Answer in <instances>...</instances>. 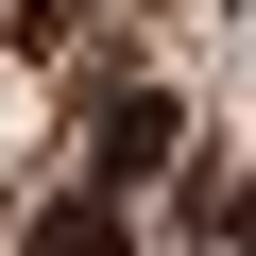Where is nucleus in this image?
I'll return each instance as SVG.
<instances>
[{"mask_svg": "<svg viewBox=\"0 0 256 256\" xmlns=\"http://www.w3.org/2000/svg\"><path fill=\"white\" fill-rule=\"evenodd\" d=\"M171 137H188V102H171V86H120V102H102V188L171 171Z\"/></svg>", "mask_w": 256, "mask_h": 256, "instance_id": "1", "label": "nucleus"}, {"mask_svg": "<svg viewBox=\"0 0 256 256\" xmlns=\"http://www.w3.org/2000/svg\"><path fill=\"white\" fill-rule=\"evenodd\" d=\"M18 256H120V205H102V188H68V205H34V239H18Z\"/></svg>", "mask_w": 256, "mask_h": 256, "instance_id": "2", "label": "nucleus"}, {"mask_svg": "<svg viewBox=\"0 0 256 256\" xmlns=\"http://www.w3.org/2000/svg\"><path fill=\"white\" fill-rule=\"evenodd\" d=\"M86 34V0H18V52H68Z\"/></svg>", "mask_w": 256, "mask_h": 256, "instance_id": "3", "label": "nucleus"}]
</instances>
